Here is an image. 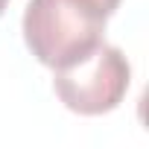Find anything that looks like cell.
I'll use <instances>...</instances> for the list:
<instances>
[{
  "label": "cell",
  "instance_id": "obj_4",
  "mask_svg": "<svg viewBox=\"0 0 149 149\" xmlns=\"http://www.w3.org/2000/svg\"><path fill=\"white\" fill-rule=\"evenodd\" d=\"M6 6H9V0H0V15L6 12Z\"/></svg>",
  "mask_w": 149,
  "mask_h": 149
},
{
  "label": "cell",
  "instance_id": "obj_2",
  "mask_svg": "<svg viewBox=\"0 0 149 149\" xmlns=\"http://www.w3.org/2000/svg\"><path fill=\"white\" fill-rule=\"evenodd\" d=\"M132 82V67L123 50L111 44H97L88 56L53 70V91L64 108L97 117L114 111Z\"/></svg>",
  "mask_w": 149,
  "mask_h": 149
},
{
  "label": "cell",
  "instance_id": "obj_1",
  "mask_svg": "<svg viewBox=\"0 0 149 149\" xmlns=\"http://www.w3.org/2000/svg\"><path fill=\"white\" fill-rule=\"evenodd\" d=\"M105 12L94 0H29L24 41L44 67H64L102 44Z\"/></svg>",
  "mask_w": 149,
  "mask_h": 149
},
{
  "label": "cell",
  "instance_id": "obj_3",
  "mask_svg": "<svg viewBox=\"0 0 149 149\" xmlns=\"http://www.w3.org/2000/svg\"><path fill=\"white\" fill-rule=\"evenodd\" d=\"M94 3H97V6H100V9L105 12V15H111V12H114V9L120 6V0H94Z\"/></svg>",
  "mask_w": 149,
  "mask_h": 149
}]
</instances>
